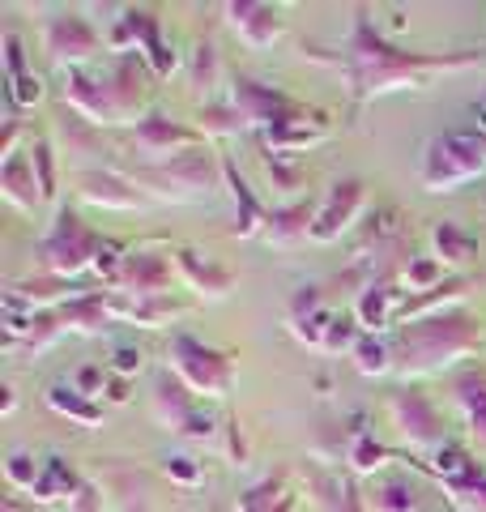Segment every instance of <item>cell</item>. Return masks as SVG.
<instances>
[{
	"instance_id": "1",
	"label": "cell",
	"mask_w": 486,
	"mask_h": 512,
	"mask_svg": "<svg viewBox=\"0 0 486 512\" xmlns=\"http://www.w3.org/2000/svg\"><path fill=\"white\" fill-rule=\"evenodd\" d=\"M303 56L342 73L354 103H371L393 90H418V86H427L431 73L474 69L482 60V52H474V47H465V52H405V47H393L371 26L363 5L354 9L350 39L337 52H329V47H303Z\"/></svg>"
},
{
	"instance_id": "2",
	"label": "cell",
	"mask_w": 486,
	"mask_h": 512,
	"mask_svg": "<svg viewBox=\"0 0 486 512\" xmlns=\"http://www.w3.org/2000/svg\"><path fill=\"white\" fill-rule=\"evenodd\" d=\"M154 77L158 73L145 64L141 52H116V56H107L103 69H73V73H64L60 99H64V107L77 111L81 120H90L94 128L128 124L141 111Z\"/></svg>"
},
{
	"instance_id": "3",
	"label": "cell",
	"mask_w": 486,
	"mask_h": 512,
	"mask_svg": "<svg viewBox=\"0 0 486 512\" xmlns=\"http://www.w3.org/2000/svg\"><path fill=\"white\" fill-rule=\"evenodd\" d=\"M478 342H482L478 320L457 312V308L440 312V316L410 320V325H401L397 338H393V376L401 384L435 376V372H444V367L461 363L465 355H474Z\"/></svg>"
},
{
	"instance_id": "4",
	"label": "cell",
	"mask_w": 486,
	"mask_h": 512,
	"mask_svg": "<svg viewBox=\"0 0 486 512\" xmlns=\"http://www.w3.org/2000/svg\"><path fill=\"white\" fill-rule=\"evenodd\" d=\"M137 188L154 192L162 201H175V205H188V201H209L218 197V188L226 180L222 171V158L209 154V146H192L184 154L167 158V163H154V167H137V171H124Z\"/></svg>"
},
{
	"instance_id": "5",
	"label": "cell",
	"mask_w": 486,
	"mask_h": 512,
	"mask_svg": "<svg viewBox=\"0 0 486 512\" xmlns=\"http://www.w3.org/2000/svg\"><path fill=\"white\" fill-rule=\"evenodd\" d=\"M486 175V137L478 133H444L431 137L418 167V184L427 192H457L461 184H474Z\"/></svg>"
},
{
	"instance_id": "6",
	"label": "cell",
	"mask_w": 486,
	"mask_h": 512,
	"mask_svg": "<svg viewBox=\"0 0 486 512\" xmlns=\"http://www.w3.org/2000/svg\"><path fill=\"white\" fill-rule=\"evenodd\" d=\"M99 248H103V235L86 231V227H81V218L69 214V210L60 205L56 222H52V227H47V235L39 239L35 256H39V269H43L47 278L73 282V278L86 274L94 261H99Z\"/></svg>"
},
{
	"instance_id": "7",
	"label": "cell",
	"mask_w": 486,
	"mask_h": 512,
	"mask_svg": "<svg viewBox=\"0 0 486 512\" xmlns=\"http://www.w3.org/2000/svg\"><path fill=\"white\" fill-rule=\"evenodd\" d=\"M167 363H171V372L180 376L192 393L226 397L235 389V363H231V355H222V350L188 338V333H175V338H171Z\"/></svg>"
},
{
	"instance_id": "8",
	"label": "cell",
	"mask_w": 486,
	"mask_h": 512,
	"mask_svg": "<svg viewBox=\"0 0 486 512\" xmlns=\"http://www.w3.org/2000/svg\"><path fill=\"white\" fill-rule=\"evenodd\" d=\"M231 103L243 120H248V128H261V133H273V128H286L295 120H312L316 111H307L303 103H295L290 94L273 90L265 82H252V77H239L235 90H231Z\"/></svg>"
},
{
	"instance_id": "9",
	"label": "cell",
	"mask_w": 486,
	"mask_h": 512,
	"mask_svg": "<svg viewBox=\"0 0 486 512\" xmlns=\"http://www.w3.org/2000/svg\"><path fill=\"white\" fill-rule=\"evenodd\" d=\"M43 52L56 69L73 73V69H86V64L103 52V39L81 13H52L43 22Z\"/></svg>"
},
{
	"instance_id": "10",
	"label": "cell",
	"mask_w": 486,
	"mask_h": 512,
	"mask_svg": "<svg viewBox=\"0 0 486 512\" xmlns=\"http://www.w3.org/2000/svg\"><path fill=\"white\" fill-rule=\"evenodd\" d=\"M171 274H175V248L141 244V248H128L120 274H116V282H111V291L128 295V299L171 295Z\"/></svg>"
},
{
	"instance_id": "11",
	"label": "cell",
	"mask_w": 486,
	"mask_h": 512,
	"mask_svg": "<svg viewBox=\"0 0 486 512\" xmlns=\"http://www.w3.org/2000/svg\"><path fill=\"white\" fill-rule=\"evenodd\" d=\"M388 414H393V427L410 440V448H418V453H440L448 444V427H444L440 410H435V402L427 393L397 389L388 397Z\"/></svg>"
},
{
	"instance_id": "12",
	"label": "cell",
	"mask_w": 486,
	"mask_h": 512,
	"mask_svg": "<svg viewBox=\"0 0 486 512\" xmlns=\"http://www.w3.org/2000/svg\"><path fill=\"white\" fill-rule=\"evenodd\" d=\"M133 141L145 158V167H154V163H167V158L192 150V146H201V128L175 124L171 116H162V111H150V116H141L133 124Z\"/></svg>"
},
{
	"instance_id": "13",
	"label": "cell",
	"mask_w": 486,
	"mask_h": 512,
	"mask_svg": "<svg viewBox=\"0 0 486 512\" xmlns=\"http://www.w3.org/2000/svg\"><path fill=\"white\" fill-rule=\"evenodd\" d=\"M367 205V184L363 180H337L329 188V197L320 201L316 210V227H312V239H320V244H333V239H342L354 222H359Z\"/></svg>"
},
{
	"instance_id": "14",
	"label": "cell",
	"mask_w": 486,
	"mask_h": 512,
	"mask_svg": "<svg viewBox=\"0 0 486 512\" xmlns=\"http://www.w3.org/2000/svg\"><path fill=\"white\" fill-rule=\"evenodd\" d=\"M73 184H77L81 201L103 205V210H145V205H150V197H145V192L128 180L124 171H103V167L77 171Z\"/></svg>"
},
{
	"instance_id": "15",
	"label": "cell",
	"mask_w": 486,
	"mask_h": 512,
	"mask_svg": "<svg viewBox=\"0 0 486 512\" xmlns=\"http://www.w3.org/2000/svg\"><path fill=\"white\" fill-rule=\"evenodd\" d=\"M222 13H226V26H231L235 35L252 47V52H265V47H273V43L286 35V22H282V13L273 9V5H256V0H231Z\"/></svg>"
},
{
	"instance_id": "16",
	"label": "cell",
	"mask_w": 486,
	"mask_h": 512,
	"mask_svg": "<svg viewBox=\"0 0 486 512\" xmlns=\"http://www.w3.org/2000/svg\"><path fill=\"white\" fill-rule=\"evenodd\" d=\"M154 414H158V423L171 427V431H188L192 419L201 414L197 393H192L188 384L171 372V367L167 372H158V380H154Z\"/></svg>"
},
{
	"instance_id": "17",
	"label": "cell",
	"mask_w": 486,
	"mask_h": 512,
	"mask_svg": "<svg viewBox=\"0 0 486 512\" xmlns=\"http://www.w3.org/2000/svg\"><path fill=\"white\" fill-rule=\"evenodd\" d=\"M303 478H307V487H312L320 512H367V495H359V487H354L346 474L320 470L316 461H307Z\"/></svg>"
},
{
	"instance_id": "18",
	"label": "cell",
	"mask_w": 486,
	"mask_h": 512,
	"mask_svg": "<svg viewBox=\"0 0 486 512\" xmlns=\"http://www.w3.org/2000/svg\"><path fill=\"white\" fill-rule=\"evenodd\" d=\"M405 303V291L393 282V278H371L363 291H359V303H354V316L367 333H380L388 325H397V312Z\"/></svg>"
},
{
	"instance_id": "19",
	"label": "cell",
	"mask_w": 486,
	"mask_h": 512,
	"mask_svg": "<svg viewBox=\"0 0 486 512\" xmlns=\"http://www.w3.org/2000/svg\"><path fill=\"white\" fill-rule=\"evenodd\" d=\"M222 171H226V188H231V201H235V227L226 231V235H235V239H256V235H265L269 210H265L261 201H256V192H252L248 180L239 175L235 158H222Z\"/></svg>"
},
{
	"instance_id": "20",
	"label": "cell",
	"mask_w": 486,
	"mask_h": 512,
	"mask_svg": "<svg viewBox=\"0 0 486 512\" xmlns=\"http://www.w3.org/2000/svg\"><path fill=\"white\" fill-rule=\"evenodd\" d=\"M333 308H324V299H320V286H303V291L290 299V312H286V325H290V333H295L299 342H307V346H324V333H329V325H333Z\"/></svg>"
},
{
	"instance_id": "21",
	"label": "cell",
	"mask_w": 486,
	"mask_h": 512,
	"mask_svg": "<svg viewBox=\"0 0 486 512\" xmlns=\"http://www.w3.org/2000/svg\"><path fill=\"white\" fill-rule=\"evenodd\" d=\"M175 269H180V278L188 282V291H197L201 299H226L235 286L231 269L205 261L197 248H175Z\"/></svg>"
},
{
	"instance_id": "22",
	"label": "cell",
	"mask_w": 486,
	"mask_h": 512,
	"mask_svg": "<svg viewBox=\"0 0 486 512\" xmlns=\"http://www.w3.org/2000/svg\"><path fill=\"white\" fill-rule=\"evenodd\" d=\"M124 26H128V39L137 43V52L154 64V73L167 77L175 56L167 52V43H162V18H154L150 9H124Z\"/></svg>"
},
{
	"instance_id": "23",
	"label": "cell",
	"mask_w": 486,
	"mask_h": 512,
	"mask_svg": "<svg viewBox=\"0 0 486 512\" xmlns=\"http://www.w3.org/2000/svg\"><path fill=\"white\" fill-rule=\"evenodd\" d=\"M0 192H5V201L13 205V210L35 214V205L43 201V192H39L35 163H30V150L5 158V167H0Z\"/></svg>"
},
{
	"instance_id": "24",
	"label": "cell",
	"mask_w": 486,
	"mask_h": 512,
	"mask_svg": "<svg viewBox=\"0 0 486 512\" xmlns=\"http://www.w3.org/2000/svg\"><path fill=\"white\" fill-rule=\"evenodd\" d=\"M316 210H320V205H312V201H290V205L269 210L265 239H269L273 248H295V244H303V239L312 235V227H316Z\"/></svg>"
},
{
	"instance_id": "25",
	"label": "cell",
	"mask_w": 486,
	"mask_h": 512,
	"mask_svg": "<svg viewBox=\"0 0 486 512\" xmlns=\"http://www.w3.org/2000/svg\"><path fill=\"white\" fill-rule=\"evenodd\" d=\"M452 397H457V410L465 414V427L474 436V444L486 448V372H478V367L461 372L457 384H452Z\"/></svg>"
},
{
	"instance_id": "26",
	"label": "cell",
	"mask_w": 486,
	"mask_h": 512,
	"mask_svg": "<svg viewBox=\"0 0 486 512\" xmlns=\"http://www.w3.org/2000/svg\"><path fill=\"white\" fill-rule=\"evenodd\" d=\"M367 512H427V504H423V491L410 478L388 474L367 487Z\"/></svg>"
},
{
	"instance_id": "27",
	"label": "cell",
	"mask_w": 486,
	"mask_h": 512,
	"mask_svg": "<svg viewBox=\"0 0 486 512\" xmlns=\"http://www.w3.org/2000/svg\"><path fill=\"white\" fill-rule=\"evenodd\" d=\"M86 487L77 478V470L73 466H64V457H47L43 461V474H39V483H35V500H43V504H52V500H77V491Z\"/></svg>"
},
{
	"instance_id": "28",
	"label": "cell",
	"mask_w": 486,
	"mask_h": 512,
	"mask_svg": "<svg viewBox=\"0 0 486 512\" xmlns=\"http://www.w3.org/2000/svg\"><path fill=\"white\" fill-rule=\"evenodd\" d=\"M47 406L60 410L64 419H73V423H81V427H99V423H103V410H99V402L81 393L77 384H64V380L47 389Z\"/></svg>"
},
{
	"instance_id": "29",
	"label": "cell",
	"mask_w": 486,
	"mask_h": 512,
	"mask_svg": "<svg viewBox=\"0 0 486 512\" xmlns=\"http://www.w3.org/2000/svg\"><path fill=\"white\" fill-rule=\"evenodd\" d=\"M239 512H295V495L282 487V478H265L239 495Z\"/></svg>"
},
{
	"instance_id": "30",
	"label": "cell",
	"mask_w": 486,
	"mask_h": 512,
	"mask_svg": "<svg viewBox=\"0 0 486 512\" xmlns=\"http://www.w3.org/2000/svg\"><path fill=\"white\" fill-rule=\"evenodd\" d=\"M444 495L452 512H486V474H461V478H444Z\"/></svg>"
},
{
	"instance_id": "31",
	"label": "cell",
	"mask_w": 486,
	"mask_h": 512,
	"mask_svg": "<svg viewBox=\"0 0 486 512\" xmlns=\"http://www.w3.org/2000/svg\"><path fill=\"white\" fill-rule=\"evenodd\" d=\"M431 239H435V252H440L444 265H465L469 256L478 252V239L465 227H457V222H440V227L431 231Z\"/></svg>"
},
{
	"instance_id": "32",
	"label": "cell",
	"mask_w": 486,
	"mask_h": 512,
	"mask_svg": "<svg viewBox=\"0 0 486 512\" xmlns=\"http://www.w3.org/2000/svg\"><path fill=\"white\" fill-rule=\"evenodd\" d=\"M354 367L363 376H393V342H384L380 333H363V342L354 346Z\"/></svg>"
},
{
	"instance_id": "33",
	"label": "cell",
	"mask_w": 486,
	"mask_h": 512,
	"mask_svg": "<svg viewBox=\"0 0 486 512\" xmlns=\"http://www.w3.org/2000/svg\"><path fill=\"white\" fill-rule=\"evenodd\" d=\"M440 282H448L440 256H410L405 261V286H410V295H427Z\"/></svg>"
},
{
	"instance_id": "34",
	"label": "cell",
	"mask_w": 486,
	"mask_h": 512,
	"mask_svg": "<svg viewBox=\"0 0 486 512\" xmlns=\"http://www.w3.org/2000/svg\"><path fill=\"white\" fill-rule=\"evenodd\" d=\"M393 457V448H384L376 436H371V431H354V440H350V461H354V470L359 474H376L384 461Z\"/></svg>"
},
{
	"instance_id": "35",
	"label": "cell",
	"mask_w": 486,
	"mask_h": 512,
	"mask_svg": "<svg viewBox=\"0 0 486 512\" xmlns=\"http://www.w3.org/2000/svg\"><path fill=\"white\" fill-rule=\"evenodd\" d=\"M363 342V325H359V316H342L337 312L333 316V325L329 333H324V346H320V355H354V346Z\"/></svg>"
},
{
	"instance_id": "36",
	"label": "cell",
	"mask_w": 486,
	"mask_h": 512,
	"mask_svg": "<svg viewBox=\"0 0 486 512\" xmlns=\"http://www.w3.org/2000/svg\"><path fill=\"white\" fill-rule=\"evenodd\" d=\"M201 133H209V137H235V133H248V120L235 111V103H209L205 111H201Z\"/></svg>"
},
{
	"instance_id": "37",
	"label": "cell",
	"mask_w": 486,
	"mask_h": 512,
	"mask_svg": "<svg viewBox=\"0 0 486 512\" xmlns=\"http://www.w3.org/2000/svg\"><path fill=\"white\" fill-rule=\"evenodd\" d=\"M188 82H192V90H214V82H218V52L209 43H197L188 52Z\"/></svg>"
},
{
	"instance_id": "38",
	"label": "cell",
	"mask_w": 486,
	"mask_h": 512,
	"mask_svg": "<svg viewBox=\"0 0 486 512\" xmlns=\"http://www.w3.org/2000/svg\"><path fill=\"white\" fill-rule=\"evenodd\" d=\"M30 163H35L39 175V192L43 201H56V163H52V141H30Z\"/></svg>"
},
{
	"instance_id": "39",
	"label": "cell",
	"mask_w": 486,
	"mask_h": 512,
	"mask_svg": "<svg viewBox=\"0 0 486 512\" xmlns=\"http://www.w3.org/2000/svg\"><path fill=\"white\" fill-rule=\"evenodd\" d=\"M39 474H43V466L30 453H13L5 461V478H9V487H18V491H35Z\"/></svg>"
},
{
	"instance_id": "40",
	"label": "cell",
	"mask_w": 486,
	"mask_h": 512,
	"mask_svg": "<svg viewBox=\"0 0 486 512\" xmlns=\"http://www.w3.org/2000/svg\"><path fill=\"white\" fill-rule=\"evenodd\" d=\"M0 47H5V82H22V77L30 73V64H26V47H22V35H9L0 39Z\"/></svg>"
},
{
	"instance_id": "41",
	"label": "cell",
	"mask_w": 486,
	"mask_h": 512,
	"mask_svg": "<svg viewBox=\"0 0 486 512\" xmlns=\"http://www.w3.org/2000/svg\"><path fill=\"white\" fill-rule=\"evenodd\" d=\"M265 171H269V180L278 184V188H286V192H295V188L303 184V171H299V167H286L282 154H269V150H265Z\"/></svg>"
},
{
	"instance_id": "42",
	"label": "cell",
	"mask_w": 486,
	"mask_h": 512,
	"mask_svg": "<svg viewBox=\"0 0 486 512\" xmlns=\"http://www.w3.org/2000/svg\"><path fill=\"white\" fill-rule=\"evenodd\" d=\"M162 470H167V478H175V483H184V487L201 483V466L192 457H167L162 461Z\"/></svg>"
},
{
	"instance_id": "43",
	"label": "cell",
	"mask_w": 486,
	"mask_h": 512,
	"mask_svg": "<svg viewBox=\"0 0 486 512\" xmlns=\"http://www.w3.org/2000/svg\"><path fill=\"white\" fill-rule=\"evenodd\" d=\"M9 99L18 103V107H35L43 99V82H39L35 73H26L22 82H9Z\"/></svg>"
},
{
	"instance_id": "44",
	"label": "cell",
	"mask_w": 486,
	"mask_h": 512,
	"mask_svg": "<svg viewBox=\"0 0 486 512\" xmlns=\"http://www.w3.org/2000/svg\"><path fill=\"white\" fill-rule=\"evenodd\" d=\"M133 372H141V350H133V346L111 350V376H133Z\"/></svg>"
},
{
	"instance_id": "45",
	"label": "cell",
	"mask_w": 486,
	"mask_h": 512,
	"mask_svg": "<svg viewBox=\"0 0 486 512\" xmlns=\"http://www.w3.org/2000/svg\"><path fill=\"white\" fill-rule=\"evenodd\" d=\"M103 508H107V504H103V491L94 487V483L81 487V491H77V500L69 504V512H103Z\"/></svg>"
},
{
	"instance_id": "46",
	"label": "cell",
	"mask_w": 486,
	"mask_h": 512,
	"mask_svg": "<svg viewBox=\"0 0 486 512\" xmlns=\"http://www.w3.org/2000/svg\"><path fill=\"white\" fill-rule=\"evenodd\" d=\"M77 389L81 393H86V397H94V393H103V367H81V372H77Z\"/></svg>"
},
{
	"instance_id": "47",
	"label": "cell",
	"mask_w": 486,
	"mask_h": 512,
	"mask_svg": "<svg viewBox=\"0 0 486 512\" xmlns=\"http://www.w3.org/2000/svg\"><path fill=\"white\" fill-rule=\"evenodd\" d=\"M107 402H116V406L128 402V376H111L107 380Z\"/></svg>"
},
{
	"instance_id": "48",
	"label": "cell",
	"mask_w": 486,
	"mask_h": 512,
	"mask_svg": "<svg viewBox=\"0 0 486 512\" xmlns=\"http://www.w3.org/2000/svg\"><path fill=\"white\" fill-rule=\"evenodd\" d=\"M5 512H22V508H18V504H13V500H9V504H5Z\"/></svg>"
}]
</instances>
